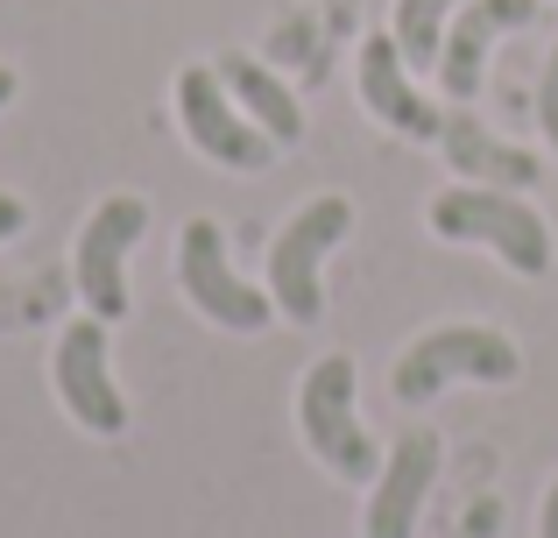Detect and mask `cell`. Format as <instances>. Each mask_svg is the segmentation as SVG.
I'll return each instance as SVG.
<instances>
[{"label":"cell","instance_id":"cell-1","mask_svg":"<svg viewBox=\"0 0 558 538\" xmlns=\"http://www.w3.org/2000/svg\"><path fill=\"white\" fill-rule=\"evenodd\" d=\"M523 375V355L509 333L495 326H432L424 340L403 347V361H396L389 375V397L403 404V411H424V404L438 397L446 383H517Z\"/></svg>","mask_w":558,"mask_h":538},{"label":"cell","instance_id":"cell-2","mask_svg":"<svg viewBox=\"0 0 558 538\" xmlns=\"http://www.w3.org/2000/svg\"><path fill=\"white\" fill-rule=\"evenodd\" d=\"M432 235L438 241H481V249H495L517 276H545L551 270L545 213L523 206L517 192H495V184H460V192L432 199Z\"/></svg>","mask_w":558,"mask_h":538},{"label":"cell","instance_id":"cell-3","mask_svg":"<svg viewBox=\"0 0 558 538\" xmlns=\"http://www.w3.org/2000/svg\"><path fill=\"white\" fill-rule=\"evenodd\" d=\"M298 426H304V446L318 454V468H332L340 482H375L381 475V454H375L368 426L354 418V361L347 355H318L312 369H304Z\"/></svg>","mask_w":558,"mask_h":538},{"label":"cell","instance_id":"cell-4","mask_svg":"<svg viewBox=\"0 0 558 538\" xmlns=\"http://www.w3.org/2000/svg\"><path fill=\"white\" fill-rule=\"evenodd\" d=\"M347 227H354V206H347L340 192H326L304 213H290V227L269 241V298H276V312H290L298 326H318V319H326V284H318V270H326V255L347 241Z\"/></svg>","mask_w":558,"mask_h":538},{"label":"cell","instance_id":"cell-5","mask_svg":"<svg viewBox=\"0 0 558 538\" xmlns=\"http://www.w3.org/2000/svg\"><path fill=\"white\" fill-rule=\"evenodd\" d=\"M178 284H184V298L198 304L213 326H227V333H262L276 319L269 290H255V284L233 276L227 235H219L213 220H191L184 235H178Z\"/></svg>","mask_w":558,"mask_h":538},{"label":"cell","instance_id":"cell-6","mask_svg":"<svg viewBox=\"0 0 558 538\" xmlns=\"http://www.w3.org/2000/svg\"><path fill=\"white\" fill-rule=\"evenodd\" d=\"M142 235H149V199H135V192L107 199V206L78 227V263H71V276H78L85 312L107 319V326L128 319V255H135Z\"/></svg>","mask_w":558,"mask_h":538},{"label":"cell","instance_id":"cell-7","mask_svg":"<svg viewBox=\"0 0 558 538\" xmlns=\"http://www.w3.org/2000/svg\"><path fill=\"white\" fill-rule=\"evenodd\" d=\"M50 383H57V404L85 432H99V440H121L128 432V397L107 369V319H71L57 355H50Z\"/></svg>","mask_w":558,"mask_h":538},{"label":"cell","instance_id":"cell-8","mask_svg":"<svg viewBox=\"0 0 558 538\" xmlns=\"http://www.w3.org/2000/svg\"><path fill=\"white\" fill-rule=\"evenodd\" d=\"M178 121H184V135L198 142V156H213L219 170H269V156H276V142L233 107V93L219 85L213 64L178 71Z\"/></svg>","mask_w":558,"mask_h":538},{"label":"cell","instance_id":"cell-9","mask_svg":"<svg viewBox=\"0 0 558 538\" xmlns=\"http://www.w3.org/2000/svg\"><path fill=\"white\" fill-rule=\"evenodd\" d=\"M545 22V0H466L446 28V50H438V85L452 93V107L481 93L488 79V50L509 36V28H537Z\"/></svg>","mask_w":558,"mask_h":538},{"label":"cell","instance_id":"cell-10","mask_svg":"<svg viewBox=\"0 0 558 538\" xmlns=\"http://www.w3.org/2000/svg\"><path fill=\"white\" fill-rule=\"evenodd\" d=\"M438 468H446V446H438L432 426H410L403 440L389 446L375 489H368V538H410L417 531V511L432 497Z\"/></svg>","mask_w":558,"mask_h":538},{"label":"cell","instance_id":"cell-11","mask_svg":"<svg viewBox=\"0 0 558 538\" xmlns=\"http://www.w3.org/2000/svg\"><path fill=\"white\" fill-rule=\"evenodd\" d=\"M361 99H368V113L381 128H396V135H410V142H438L446 135V113L410 85V64H403V50H396L389 28L361 43Z\"/></svg>","mask_w":558,"mask_h":538},{"label":"cell","instance_id":"cell-12","mask_svg":"<svg viewBox=\"0 0 558 538\" xmlns=\"http://www.w3.org/2000/svg\"><path fill=\"white\" fill-rule=\"evenodd\" d=\"M438 150H446L452 178L460 184H495V192H531L537 178H545V164H537L531 150H517V142L488 135V128L474 121L466 107L446 113V135H438Z\"/></svg>","mask_w":558,"mask_h":538},{"label":"cell","instance_id":"cell-13","mask_svg":"<svg viewBox=\"0 0 558 538\" xmlns=\"http://www.w3.org/2000/svg\"><path fill=\"white\" fill-rule=\"evenodd\" d=\"M213 71H219V85L233 93V107H241L269 142H298V135H304V107H298V93H290V85L276 79L269 64H255V57L227 50Z\"/></svg>","mask_w":558,"mask_h":538},{"label":"cell","instance_id":"cell-14","mask_svg":"<svg viewBox=\"0 0 558 538\" xmlns=\"http://www.w3.org/2000/svg\"><path fill=\"white\" fill-rule=\"evenodd\" d=\"M466 0H396V50H403L410 71H438V50H446V28Z\"/></svg>","mask_w":558,"mask_h":538},{"label":"cell","instance_id":"cell-15","mask_svg":"<svg viewBox=\"0 0 558 538\" xmlns=\"http://www.w3.org/2000/svg\"><path fill=\"white\" fill-rule=\"evenodd\" d=\"M537 128H545V142L558 150V43L545 57V79H537Z\"/></svg>","mask_w":558,"mask_h":538},{"label":"cell","instance_id":"cell-16","mask_svg":"<svg viewBox=\"0 0 558 538\" xmlns=\"http://www.w3.org/2000/svg\"><path fill=\"white\" fill-rule=\"evenodd\" d=\"M495 517H502L495 503H474V511H466V517H460V525H452L446 538H488V531H495Z\"/></svg>","mask_w":558,"mask_h":538},{"label":"cell","instance_id":"cell-17","mask_svg":"<svg viewBox=\"0 0 558 538\" xmlns=\"http://www.w3.org/2000/svg\"><path fill=\"white\" fill-rule=\"evenodd\" d=\"M22 227H28V206H22L14 192H0V241H8V235H22Z\"/></svg>","mask_w":558,"mask_h":538},{"label":"cell","instance_id":"cell-18","mask_svg":"<svg viewBox=\"0 0 558 538\" xmlns=\"http://www.w3.org/2000/svg\"><path fill=\"white\" fill-rule=\"evenodd\" d=\"M537 538H558V482H551V497H545V511H537Z\"/></svg>","mask_w":558,"mask_h":538},{"label":"cell","instance_id":"cell-19","mask_svg":"<svg viewBox=\"0 0 558 538\" xmlns=\"http://www.w3.org/2000/svg\"><path fill=\"white\" fill-rule=\"evenodd\" d=\"M8 99H14V71L0 64V107H8Z\"/></svg>","mask_w":558,"mask_h":538}]
</instances>
